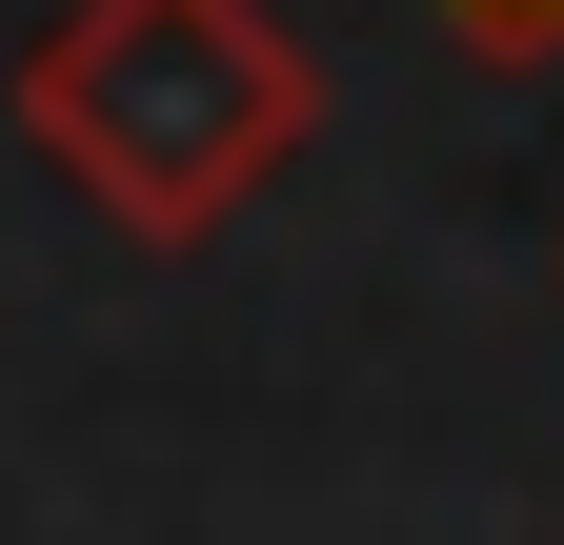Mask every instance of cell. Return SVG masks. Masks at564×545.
I'll list each match as a JSON object with an SVG mask.
<instances>
[{
	"instance_id": "6da1fadb",
	"label": "cell",
	"mask_w": 564,
	"mask_h": 545,
	"mask_svg": "<svg viewBox=\"0 0 564 545\" xmlns=\"http://www.w3.org/2000/svg\"><path fill=\"white\" fill-rule=\"evenodd\" d=\"M21 142L121 243H223L323 142V61L282 0H61L21 41Z\"/></svg>"
},
{
	"instance_id": "7a4b0ae2",
	"label": "cell",
	"mask_w": 564,
	"mask_h": 545,
	"mask_svg": "<svg viewBox=\"0 0 564 545\" xmlns=\"http://www.w3.org/2000/svg\"><path fill=\"white\" fill-rule=\"evenodd\" d=\"M423 21H444L464 61H505V82H544V61H564V0H423Z\"/></svg>"
}]
</instances>
